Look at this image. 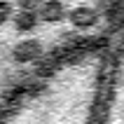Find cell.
<instances>
[{
	"label": "cell",
	"mask_w": 124,
	"mask_h": 124,
	"mask_svg": "<svg viewBox=\"0 0 124 124\" xmlns=\"http://www.w3.org/2000/svg\"><path fill=\"white\" fill-rule=\"evenodd\" d=\"M124 0H0V110L61 61L108 47Z\"/></svg>",
	"instance_id": "1"
},
{
	"label": "cell",
	"mask_w": 124,
	"mask_h": 124,
	"mask_svg": "<svg viewBox=\"0 0 124 124\" xmlns=\"http://www.w3.org/2000/svg\"><path fill=\"white\" fill-rule=\"evenodd\" d=\"M110 47L61 61L0 110V124H96Z\"/></svg>",
	"instance_id": "2"
},
{
	"label": "cell",
	"mask_w": 124,
	"mask_h": 124,
	"mask_svg": "<svg viewBox=\"0 0 124 124\" xmlns=\"http://www.w3.org/2000/svg\"><path fill=\"white\" fill-rule=\"evenodd\" d=\"M96 124H124V31L110 47Z\"/></svg>",
	"instance_id": "3"
}]
</instances>
